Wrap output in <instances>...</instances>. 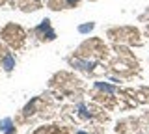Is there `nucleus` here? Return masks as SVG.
<instances>
[{"instance_id":"obj_1","label":"nucleus","mask_w":149,"mask_h":134,"mask_svg":"<svg viewBox=\"0 0 149 134\" xmlns=\"http://www.w3.org/2000/svg\"><path fill=\"white\" fill-rule=\"evenodd\" d=\"M11 67H13V58H11V56H8L6 60H4V69H8V71H9Z\"/></svg>"},{"instance_id":"obj_2","label":"nucleus","mask_w":149,"mask_h":134,"mask_svg":"<svg viewBox=\"0 0 149 134\" xmlns=\"http://www.w3.org/2000/svg\"><path fill=\"white\" fill-rule=\"evenodd\" d=\"M93 28V24H86V26H80V32H88V30H91Z\"/></svg>"},{"instance_id":"obj_3","label":"nucleus","mask_w":149,"mask_h":134,"mask_svg":"<svg viewBox=\"0 0 149 134\" xmlns=\"http://www.w3.org/2000/svg\"><path fill=\"white\" fill-rule=\"evenodd\" d=\"M74 4H78V0H67V6H74Z\"/></svg>"}]
</instances>
